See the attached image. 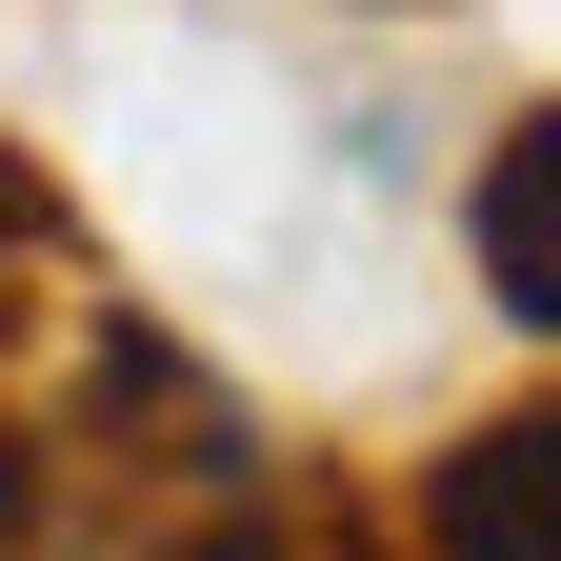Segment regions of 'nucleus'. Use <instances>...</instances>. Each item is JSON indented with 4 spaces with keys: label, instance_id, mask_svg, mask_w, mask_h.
Listing matches in <instances>:
<instances>
[{
    "label": "nucleus",
    "instance_id": "obj_1",
    "mask_svg": "<svg viewBox=\"0 0 561 561\" xmlns=\"http://www.w3.org/2000/svg\"><path fill=\"white\" fill-rule=\"evenodd\" d=\"M481 280L561 341V121H522V140H502V181H481Z\"/></svg>",
    "mask_w": 561,
    "mask_h": 561
}]
</instances>
